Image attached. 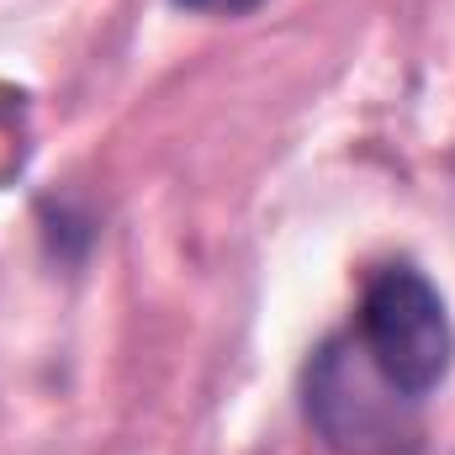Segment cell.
Masks as SVG:
<instances>
[{
  "mask_svg": "<svg viewBox=\"0 0 455 455\" xmlns=\"http://www.w3.org/2000/svg\"><path fill=\"white\" fill-rule=\"evenodd\" d=\"M302 408L334 455H424L419 403L371 365L355 329L323 339L307 360Z\"/></svg>",
  "mask_w": 455,
  "mask_h": 455,
  "instance_id": "obj_1",
  "label": "cell"
},
{
  "mask_svg": "<svg viewBox=\"0 0 455 455\" xmlns=\"http://www.w3.org/2000/svg\"><path fill=\"white\" fill-rule=\"evenodd\" d=\"M355 339L371 355V365L413 403H424L455 365V329L445 297L419 265H381L365 281Z\"/></svg>",
  "mask_w": 455,
  "mask_h": 455,
  "instance_id": "obj_2",
  "label": "cell"
},
{
  "mask_svg": "<svg viewBox=\"0 0 455 455\" xmlns=\"http://www.w3.org/2000/svg\"><path fill=\"white\" fill-rule=\"evenodd\" d=\"M27 164V122H21V96L0 101V186L11 175H21Z\"/></svg>",
  "mask_w": 455,
  "mask_h": 455,
  "instance_id": "obj_3",
  "label": "cell"
},
{
  "mask_svg": "<svg viewBox=\"0 0 455 455\" xmlns=\"http://www.w3.org/2000/svg\"><path fill=\"white\" fill-rule=\"evenodd\" d=\"M175 5L202 11V16H249V11H259L265 0H175Z\"/></svg>",
  "mask_w": 455,
  "mask_h": 455,
  "instance_id": "obj_4",
  "label": "cell"
}]
</instances>
